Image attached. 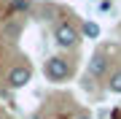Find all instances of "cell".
Instances as JSON below:
<instances>
[{
  "label": "cell",
  "mask_w": 121,
  "mask_h": 119,
  "mask_svg": "<svg viewBox=\"0 0 121 119\" xmlns=\"http://www.w3.org/2000/svg\"><path fill=\"white\" fill-rule=\"evenodd\" d=\"M70 73H73V68H70V62L62 57V54H51V57L43 62V76H46L48 81H54V84L67 81Z\"/></svg>",
  "instance_id": "cell-1"
},
{
  "label": "cell",
  "mask_w": 121,
  "mask_h": 119,
  "mask_svg": "<svg viewBox=\"0 0 121 119\" xmlns=\"http://www.w3.org/2000/svg\"><path fill=\"white\" fill-rule=\"evenodd\" d=\"M81 41V33L73 27V22H56L54 24V43L59 49H75Z\"/></svg>",
  "instance_id": "cell-2"
},
{
  "label": "cell",
  "mask_w": 121,
  "mask_h": 119,
  "mask_svg": "<svg viewBox=\"0 0 121 119\" xmlns=\"http://www.w3.org/2000/svg\"><path fill=\"white\" fill-rule=\"evenodd\" d=\"M5 81H8V87H11V89H22V87H27V84L32 81V68L19 62V65L8 68V76H5Z\"/></svg>",
  "instance_id": "cell-3"
},
{
  "label": "cell",
  "mask_w": 121,
  "mask_h": 119,
  "mask_svg": "<svg viewBox=\"0 0 121 119\" xmlns=\"http://www.w3.org/2000/svg\"><path fill=\"white\" fill-rule=\"evenodd\" d=\"M108 68H110V60L105 57L102 52H97V54H91V57H89V76L102 79V76H108Z\"/></svg>",
  "instance_id": "cell-4"
},
{
  "label": "cell",
  "mask_w": 121,
  "mask_h": 119,
  "mask_svg": "<svg viewBox=\"0 0 121 119\" xmlns=\"http://www.w3.org/2000/svg\"><path fill=\"white\" fill-rule=\"evenodd\" d=\"M22 27H24V22H22V19H16V16H8V24L3 27V33H5V35H8L11 41H16L19 35H22Z\"/></svg>",
  "instance_id": "cell-5"
},
{
  "label": "cell",
  "mask_w": 121,
  "mask_h": 119,
  "mask_svg": "<svg viewBox=\"0 0 121 119\" xmlns=\"http://www.w3.org/2000/svg\"><path fill=\"white\" fill-rule=\"evenodd\" d=\"M108 89L113 95H121V68H116V71L108 76Z\"/></svg>",
  "instance_id": "cell-6"
},
{
  "label": "cell",
  "mask_w": 121,
  "mask_h": 119,
  "mask_svg": "<svg viewBox=\"0 0 121 119\" xmlns=\"http://www.w3.org/2000/svg\"><path fill=\"white\" fill-rule=\"evenodd\" d=\"M81 33H83V38H91V41H94V38H99V33H102V30H99L97 22H83Z\"/></svg>",
  "instance_id": "cell-7"
},
{
  "label": "cell",
  "mask_w": 121,
  "mask_h": 119,
  "mask_svg": "<svg viewBox=\"0 0 121 119\" xmlns=\"http://www.w3.org/2000/svg\"><path fill=\"white\" fill-rule=\"evenodd\" d=\"M11 11H30V0H13Z\"/></svg>",
  "instance_id": "cell-8"
},
{
  "label": "cell",
  "mask_w": 121,
  "mask_h": 119,
  "mask_svg": "<svg viewBox=\"0 0 121 119\" xmlns=\"http://www.w3.org/2000/svg\"><path fill=\"white\" fill-rule=\"evenodd\" d=\"M27 119H43V116H40V114H32V116H27Z\"/></svg>",
  "instance_id": "cell-9"
},
{
  "label": "cell",
  "mask_w": 121,
  "mask_h": 119,
  "mask_svg": "<svg viewBox=\"0 0 121 119\" xmlns=\"http://www.w3.org/2000/svg\"><path fill=\"white\" fill-rule=\"evenodd\" d=\"M75 119H91V116L89 114H81V116H75Z\"/></svg>",
  "instance_id": "cell-10"
},
{
  "label": "cell",
  "mask_w": 121,
  "mask_h": 119,
  "mask_svg": "<svg viewBox=\"0 0 121 119\" xmlns=\"http://www.w3.org/2000/svg\"><path fill=\"white\" fill-rule=\"evenodd\" d=\"M0 119H13V116H0Z\"/></svg>",
  "instance_id": "cell-11"
}]
</instances>
